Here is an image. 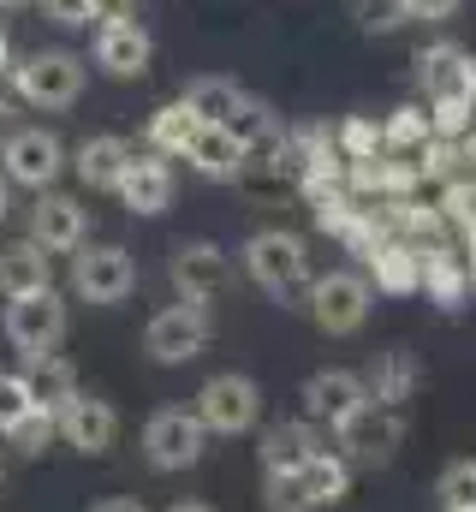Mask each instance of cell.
<instances>
[{"instance_id":"1","label":"cell","mask_w":476,"mask_h":512,"mask_svg":"<svg viewBox=\"0 0 476 512\" xmlns=\"http://www.w3.org/2000/svg\"><path fill=\"white\" fill-rule=\"evenodd\" d=\"M84 84H90V60L72 54V48H36V54H24V60L12 66V90H18V102H30V108H42V114H66V108H78Z\"/></svg>"},{"instance_id":"2","label":"cell","mask_w":476,"mask_h":512,"mask_svg":"<svg viewBox=\"0 0 476 512\" xmlns=\"http://www.w3.org/2000/svg\"><path fill=\"white\" fill-rule=\"evenodd\" d=\"M304 310H310V322H316L328 340H346V334H357V328L369 322L375 286H369V274H357V268H328V274H316V280L304 286Z\"/></svg>"},{"instance_id":"3","label":"cell","mask_w":476,"mask_h":512,"mask_svg":"<svg viewBox=\"0 0 476 512\" xmlns=\"http://www.w3.org/2000/svg\"><path fill=\"white\" fill-rule=\"evenodd\" d=\"M244 274L268 292V298H292V292H304L310 286V245L298 239V233H286V227H262V233H250L244 239Z\"/></svg>"},{"instance_id":"4","label":"cell","mask_w":476,"mask_h":512,"mask_svg":"<svg viewBox=\"0 0 476 512\" xmlns=\"http://www.w3.org/2000/svg\"><path fill=\"white\" fill-rule=\"evenodd\" d=\"M191 417L203 423V435H209V441L250 435V429L262 423V387L250 382V376H238V370H221V376H209V382L197 387Z\"/></svg>"},{"instance_id":"5","label":"cell","mask_w":476,"mask_h":512,"mask_svg":"<svg viewBox=\"0 0 476 512\" xmlns=\"http://www.w3.org/2000/svg\"><path fill=\"white\" fill-rule=\"evenodd\" d=\"M6 340L18 358H42V352H60L66 328H72V310L60 298V286H42V292H24V298H6Z\"/></svg>"},{"instance_id":"6","label":"cell","mask_w":476,"mask_h":512,"mask_svg":"<svg viewBox=\"0 0 476 512\" xmlns=\"http://www.w3.org/2000/svg\"><path fill=\"white\" fill-rule=\"evenodd\" d=\"M66 143L48 126H18L0 137V179L6 185H24V191H54L60 173H66Z\"/></svg>"},{"instance_id":"7","label":"cell","mask_w":476,"mask_h":512,"mask_svg":"<svg viewBox=\"0 0 476 512\" xmlns=\"http://www.w3.org/2000/svg\"><path fill=\"white\" fill-rule=\"evenodd\" d=\"M209 340H215V316L203 310V304H167V310H155L149 316V328H143V352L155 358V364H197L203 352H209Z\"/></svg>"},{"instance_id":"8","label":"cell","mask_w":476,"mask_h":512,"mask_svg":"<svg viewBox=\"0 0 476 512\" xmlns=\"http://www.w3.org/2000/svg\"><path fill=\"white\" fill-rule=\"evenodd\" d=\"M203 453H209V435L191 417V405H161L143 423V459H149V471H167L173 477V471L203 465Z\"/></svg>"},{"instance_id":"9","label":"cell","mask_w":476,"mask_h":512,"mask_svg":"<svg viewBox=\"0 0 476 512\" xmlns=\"http://www.w3.org/2000/svg\"><path fill=\"white\" fill-rule=\"evenodd\" d=\"M72 292L84 304H125L137 292V256L125 245H78L72 251Z\"/></svg>"},{"instance_id":"10","label":"cell","mask_w":476,"mask_h":512,"mask_svg":"<svg viewBox=\"0 0 476 512\" xmlns=\"http://www.w3.org/2000/svg\"><path fill=\"white\" fill-rule=\"evenodd\" d=\"M167 274L179 286V304H203L209 310L233 286V256L221 251L215 239H185V245H173V256H167Z\"/></svg>"},{"instance_id":"11","label":"cell","mask_w":476,"mask_h":512,"mask_svg":"<svg viewBox=\"0 0 476 512\" xmlns=\"http://www.w3.org/2000/svg\"><path fill=\"white\" fill-rule=\"evenodd\" d=\"M334 441H340V453H346L352 465H387V459L399 453V441H405V411L363 399L352 417L334 429Z\"/></svg>"},{"instance_id":"12","label":"cell","mask_w":476,"mask_h":512,"mask_svg":"<svg viewBox=\"0 0 476 512\" xmlns=\"http://www.w3.org/2000/svg\"><path fill=\"white\" fill-rule=\"evenodd\" d=\"M114 197L131 209V215H167L173 197H179V179H173V161L155 155V149H131L125 173H119Z\"/></svg>"},{"instance_id":"13","label":"cell","mask_w":476,"mask_h":512,"mask_svg":"<svg viewBox=\"0 0 476 512\" xmlns=\"http://www.w3.org/2000/svg\"><path fill=\"white\" fill-rule=\"evenodd\" d=\"M30 239L48 256H72L78 245H90V209L66 191H36V209H30Z\"/></svg>"},{"instance_id":"14","label":"cell","mask_w":476,"mask_h":512,"mask_svg":"<svg viewBox=\"0 0 476 512\" xmlns=\"http://www.w3.org/2000/svg\"><path fill=\"white\" fill-rule=\"evenodd\" d=\"M54 435H60L72 453H84V459H102V453L119 441V411H114V399L78 393V399H72V405L54 417Z\"/></svg>"},{"instance_id":"15","label":"cell","mask_w":476,"mask_h":512,"mask_svg":"<svg viewBox=\"0 0 476 512\" xmlns=\"http://www.w3.org/2000/svg\"><path fill=\"white\" fill-rule=\"evenodd\" d=\"M155 60V36L137 24V18H114V24H96V66L108 78H143Z\"/></svg>"},{"instance_id":"16","label":"cell","mask_w":476,"mask_h":512,"mask_svg":"<svg viewBox=\"0 0 476 512\" xmlns=\"http://www.w3.org/2000/svg\"><path fill=\"white\" fill-rule=\"evenodd\" d=\"M298 399H304V417H310L316 429H322V423H328V429H340L357 405L369 399V387H363L357 370H316V376L304 382Z\"/></svg>"},{"instance_id":"17","label":"cell","mask_w":476,"mask_h":512,"mask_svg":"<svg viewBox=\"0 0 476 512\" xmlns=\"http://www.w3.org/2000/svg\"><path fill=\"white\" fill-rule=\"evenodd\" d=\"M328 447V435L310 423V417H298V423H274V429H262V477H298L316 453Z\"/></svg>"},{"instance_id":"18","label":"cell","mask_w":476,"mask_h":512,"mask_svg":"<svg viewBox=\"0 0 476 512\" xmlns=\"http://www.w3.org/2000/svg\"><path fill=\"white\" fill-rule=\"evenodd\" d=\"M363 268H369V286L387 292V298L423 292V245H411V239H393V233H387L375 251L363 256Z\"/></svg>"},{"instance_id":"19","label":"cell","mask_w":476,"mask_h":512,"mask_svg":"<svg viewBox=\"0 0 476 512\" xmlns=\"http://www.w3.org/2000/svg\"><path fill=\"white\" fill-rule=\"evenodd\" d=\"M125 161H131V143H125L119 131H96V137H84V143L66 155V167L78 173L84 191H114L119 173H125Z\"/></svg>"},{"instance_id":"20","label":"cell","mask_w":476,"mask_h":512,"mask_svg":"<svg viewBox=\"0 0 476 512\" xmlns=\"http://www.w3.org/2000/svg\"><path fill=\"white\" fill-rule=\"evenodd\" d=\"M24 387H30V405L36 411H48V417H60L84 387H78V370L60 358V352H42V358H24Z\"/></svg>"},{"instance_id":"21","label":"cell","mask_w":476,"mask_h":512,"mask_svg":"<svg viewBox=\"0 0 476 512\" xmlns=\"http://www.w3.org/2000/svg\"><path fill=\"white\" fill-rule=\"evenodd\" d=\"M42 286H54V256L36 239L0 245V298H24V292H42Z\"/></svg>"},{"instance_id":"22","label":"cell","mask_w":476,"mask_h":512,"mask_svg":"<svg viewBox=\"0 0 476 512\" xmlns=\"http://www.w3.org/2000/svg\"><path fill=\"white\" fill-rule=\"evenodd\" d=\"M417 382H423V364H417L405 346H387V352H375V364L363 370L369 399H375V405H399V411H405V399L417 393Z\"/></svg>"},{"instance_id":"23","label":"cell","mask_w":476,"mask_h":512,"mask_svg":"<svg viewBox=\"0 0 476 512\" xmlns=\"http://www.w3.org/2000/svg\"><path fill=\"white\" fill-rule=\"evenodd\" d=\"M191 173H203V179H215V185H227L244 173V149H238L233 137L221 126H197V137L185 143V155H179Z\"/></svg>"},{"instance_id":"24","label":"cell","mask_w":476,"mask_h":512,"mask_svg":"<svg viewBox=\"0 0 476 512\" xmlns=\"http://www.w3.org/2000/svg\"><path fill=\"white\" fill-rule=\"evenodd\" d=\"M423 292L441 304V310H459L471 298V274H465V256L453 245H423Z\"/></svg>"},{"instance_id":"25","label":"cell","mask_w":476,"mask_h":512,"mask_svg":"<svg viewBox=\"0 0 476 512\" xmlns=\"http://www.w3.org/2000/svg\"><path fill=\"white\" fill-rule=\"evenodd\" d=\"M352 459L340 453V447H322L304 471H298V483H304V495H310V507L322 512V507H340L346 495H352Z\"/></svg>"},{"instance_id":"26","label":"cell","mask_w":476,"mask_h":512,"mask_svg":"<svg viewBox=\"0 0 476 512\" xmlns=\"http://www.w3.org/2000/svg\"><path fill=\"white\" fill-rule=\"evenodd\" d=\"M221 131L233 137L244 155H262V149H274V143H280V131H286V126H280V114H274L262 96H238V108L221 120Z\"/></svg>"},{"instance_id":"27","label":"cell","mask_w":476,"mask_h":512,"mask_svg":"<svg viewBox=\"0 0 476 512\" xmlns=\"http://www.w3.org/2000/svg\"><path fill=\"white\" fill-rule=\"evenodd\" d=\"M465 48L459 42H435L417 54V78H423V96L429 102H447V96H465Z\"/></svg>"},{"instance_id":"28","label":"cell","mask_w":476,"mask_h":512,"mask_svg":"<svg viewBox=\"0 0 476 512\" xmlns=\"http://www.w3.org/2000/svg\"><path fill=\"white\" fill-rule=\"evenodd\" d=\"M197 126H209V120H197L185 102H161L155 114H149V126H143V137H149V149L155 155H167V161H179L185 155V143L197 137Z\"/></svg>"},{"instance_id":"29","label":"cell","mask_w":476,"mask_h":512,"mask_svg":"<svg viewBox=\"0 0 476 512\" xmlns=\"http://www.w3.org/2000/svg\"><path fill=\"white\" fill-rule=\"evenodd\" d=\"M238 96H244V90H238L233 78H215V72H203V78H191V84H185V96H179V102H185L197 120L221 126V120L238 108Z\"/></svg>"},{"instance_id":"30","label":"cell","mask_w":476,"mask_h":512,"mask_svg":"<svg viewBox=\"0 0 476 512\" xmlns=\"http://www.w3.org/2000/svg\"><path fill=\"white\" fill-rule=\"evenodd\" d=\"M429 137H435V131H429V108H423V102H399V108L381 120V143H387V155H417Z\"/></svg>"},{"instance_id":"31","label":"cell","mask_w":476,"mask_h":512,"mask_svg":"<svg viewBox=\"0 0 476 512\" xmlns=\"http://www.w3.org/2000/svg\"><path fill=\"white\" fill-rule=\"evenodd\" d=\"M334 149H340L346 161H375V155H387V143H381V120H369V114H346V120L334 126Z\"/></svg>"},{"instance_id":"32","label":"cell","mask_w":476,"mask_h":512,"mask_svg":"<svg viewBox=\"0 0 476 512\" xmlns=\"http://www.w3.org/2000/svg\"><path fill=\"white\" fill-rule=\"evenodd\" d=\"M435 501L441 512H476V459H453L435 477Z\"/></svg>"},{"instance_id":"33","label":"cell","mask_w":476,"mask_h":512,"mask_svg":"<svg viewBox=\"0 0 476 512\" xmlns=\"http://www.w3.org/2000/svg\"><path fill=\"white\" fill-rule=\"evenodd\" d=\"M435 209H441V221H447V227L471 233V227H476V179H465V173H459V179H447Z\"/></svg>"},{"instance_id":"34","label":"cell","mask_w":476,"mask_h":512,"mask_svg":"<svg viewBox=\"0 0 476 512\" xmlns=\"http://www.w3.org/2000/svg\"><path fill=\"white\" fill-rule=\"evenodd\" d=\"M411 161H417V179H441V185L459 179V143H447V137H429Z\"/></svg>"},{"instance_id":"35","label":"cell","mask_w":476,"mask_h":512,"mask_svg":"<svg viewBox=\"0 0 476 512\" xmlns=\"http://www.w3.org/2000/svg\"><path fill=\"white\" fill-rule=\"evenodd\" d=\"M30 411H36V405H30V387H24V376H18V370H0V435H12Z\"/></svg>"},{"instance_id":"36","label":"cell","mask_w":476,"mask_h":512,"mask_svg":"<svg viewBox=\"0 0 476 512\" xmlns=\"http://www.w3.org/2000/svg\"><path fill=\"white\" fill-rule=\"evenodd\" d=\"M262 501H268V512H316L298 477H262Z\"/></svg>"},{"instance_id":"37","label":"cell","mask_w":476,"mask_h":512,"mask_svg":"<svg viewBox=\"0 0 476 512\" xmlns=\"http://www.w3.org/2000/svg\"><path fill=\"white\" fill-rule=\"evenodd\" d=\"M459 6L465 0H393L399 24H447V18H459Z\"/></svg>"},{"instance_id":"38","label":"cell","mask_w":476,"mask_h":512,"mask_svg":"<svg viewBox=\"0 0 476 512\" xmlns=\"http://www.w3.org/2000/svg\"><path fill=\"white\" fill-rule=\"evenodd\" d=\"M6 441H12L18 453H30V459H36V453H42V447L54 441V417H48V411H30V417H24V423H18V429L6 435Z\"/></svg>"},{"instance_id":"39","label":"cell","mask_w":476,"mask_h":512,"mask_svg":"<svg viewBox=\"0 0 476 512\" xmlns=\"http://www.w3.org/2000/svg\"><path fill=\"white\" fill-rule=\"evenodd\" d=\"M48 6V18L60 24V30H78V24H96V0H42Z\"/></svg>"},{"instance_id":"40","label":"cell","mask_w":476,"mask_h":512,"mask_svg":"<svg viewBox=\"0 0 476 512\" xmlns=\"http://www.w3.org/2000/svg\"><path fill=\"white\" fill-rule=\"evenodd\" d=\"M114 18H137V0H96V24H114Z\"/></svg>"},{"instance_id":"41","label":"cell","mask_w":476,"mask_h":512,"mask_svg":"<svg viewBox=\"0 0 476 512\" xmlns=\"http://www.w3.org/2000/svg\"><path fill=\"white\" fill-rule=\"evenodd\" d=\"M90 512H149V507H143L137 495H108V501H96Z\"/></svg>"},{"instance_id":"42","label":"cell","mask_w":476,"mask_h":512,"mask_svg":"<svg viewBox=\"0 0 476 512\" xmlns=\"http://www.w3.org/2000/svg\"><path fill=\"white\" fill-rule=\"evenodd\" d=\"M6 215H12V185L0 179V227H6Z\"/></svg>"},{"instance_id":"43","label":"cell","mask_w":476,"mask_h":512,"mask_svg":"<svg viewBox=\"0 0 476 512\" xmlns=\"http://www.w3.org/2000/svg\"><path fill=\"white\" fill-rule=\"evenodd\" d=\"M167 512H215V507H209V501H173Z\"/></svg>"},{"instance_id":"44","label":"cell","mask_w":476,"mask_h":512,"mask_svg":"<svg viewBox=\"0 0 476 512\" xmlns=\"http://www.w3.org/2000/svg\"><path fill=\"white\" fill-rule=\"evenodd\" d=\"M0 489H6V459H0Z\"/></svg>"},{"instance_id":"45","label":"cell","mask_w":476,"mask_h":512,"mask_svg":"<svg viewBox=\"0 0 476 512\" xmlns=\"http://www.w3.org/2000/svg\"><path fill=\"white\" fill-rule=\"evenodd\" d=\"M0 6H30V0H0Z\"/></svg>"}]
</instances>
